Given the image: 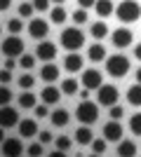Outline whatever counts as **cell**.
Wrapping results in <instances>:
<instances>
[{"instance_id": "1", "label": "cell", "mask_w": 141, "mask_h": 157, "mask_svg": "<svg viewBox=\"0 0 141 157\" xmlns=\"http://www.w3.org/2000/svg\"><path fill=\"white\" fill-rule=\"evenodd\" d=\"M115 14L122 24H134L141 19V5L136 0H122L120 5L115 7Z\"/></svg>"}, {"instance_id": "2", "label": "cell", "mask_w": 141, "mask_h": 157, "mask_svg": "<svg viewBox=\"0 0 141 157\" xmlns=\"http://www.w3.org/2000/svg\"><path fill=\"white\" fill-rule=\"evenodd\" d=\"M106 73L111 78H125L129 73V59L125 54H113V56H108L106 59Z\"/></svg>"}, {"instance_id": "3", "label": "cell", "mask_w": 141, "mask_h": 157, "mask_svg": "<svg viewBox=\"0 0 141 157\" xmlns=\"http://www.w3.org/2000/svg\"><path fill=\"white\" fill-rule=\"evenodd\" d=\"M85 45V35H82L80 26H71L61 33V47L68 49V52H78L80 47Z\"/></svg>"}, {"instance_id": "4", "label": "cell", "mask_w": 141, "mask_h": 157, "mask_svg": "<svg viewBox=\"0 0 141 157\" xmlns=\"http://www.w3.org/2000/svg\"><path fill=\"white\" fill-rule=\"evenodd\" d=\"M75 117L80 120L82 124H94V122L99 120V103H94L89 98L80 101L78 108H75Z\"/></svg>"}, {"instance_id": "5", "label": "cell", "mask_w": 141, "mask_h": 157, "mask_svg": "<svg viewBox=\"0 0 141 157\" xmlns=\"http://www.w3.org/2000/svg\"><path fill=\"white\" fill-rule=\"evenodd\" d=\"M0 49H2V54H5V56H14V59H17V56H21V54L26 52L24 40H21L19 35H12V33H10V35H7L2 42H0Z\"/></svg>"}, {"instance_id": "6", "label": "cell", "mask_w": 141, "mask_h": 157, "mask_svg": "<svg viewBox=\"0 0 141 157\" xmlns=\"http://www.w3.org/2000/svg\"><path fill=\"white\" fill-rule=\"evenodd\" d=\"M118 87H113V85H101L99 87V92H96V103L99 105H111L113 103H118Z\"/></svg>"}, {"instance_id": "7", "label": "cell", "mask_w": 141, "mask_h": 157, "mask_svg": "<svg viewBox=\"0 0 141 157\" xmlns=\"http://www.w3.org/2000/svg\"><path fill=\"white\" fill-rule=\"evenodd\" d=\"M0 127H5V129L19 127V110H14L10 103L0 105Z\"/></svg>"}, {"instance_id": "8", "label": "cell", "mask_w": 141, "mask_h": 157, "mask_svg": "<svg viewBox=\"0 0 141 157\" xmlns=\"http://www.w3.org/2000/svg\"><path fill=\"white\" fill-rule=\"evenodd\" d=\"M111 40H113L115 49H125V47L132 45L134 35H132V31H129V28H115V31L111 33Z\"/></svg>"}, {"instance_id": "9", "label": "cell", "mask_w": 141, "mask_h": 157, "mask_svg": "<svg viewBox=\"0 0 141 157\" xmlns=\"http://www.w3.org/2000/svg\"><path fill=\"white\" fill-rule=\"evenodd\" d=\"M104 138L111 141V143H120L122 141V124L120 120H111L104 124Z\"/></svg>"}, {"instance_id": "10", "label": "cell", "mask_w": 141, "mask_h": 157, "mask_svg": "<svg viewBox=\"0 0 141 157\" xmlns=\"http://www.w3.org/2000/svg\"><path fill=\"white\" fill-rule=\"evenodd\" d=\"M35 56L40 61H54L57 59V45L49 40H40V45L35 47Z\"/></svg>"}, {"instance_id": "11", "label": "cell", "mask_w": 141, "mask_h": 157, "mask_svg": "<svg viewBox=\"0 0 141 157\" xmlns=\"http://www.w3.org/2000/svg\"><path fill=\"white\" fill-rule=\"evenodd\" d=\"M82 87L85 89H99L104 82H101V73L96 68H87V71H82V78H80Z\"/></svg>"}, {"instance_id": "12", "label": "cell", "mask_w": 141, "mask_h": 157, "mask_svg": "<svg viewBox=\"0 0 141 157\" xmlns=\"http://www.w3.org/2000/svg\"><path fill=\"white\" fill-rule=\"evenodd\" d=\"M28 35L33 40H45V35H49V24L42 19H31L28 24Z\"/></svg>"}, {"instance_id": "13", "label": "cell", "mask_w": 141, "mask_h": 157, "mask_svg": "<svg viewBox=\"0 0 141 157\" xmlns=\"http://www.w3.org/2000/svg\"><path fill=\"white\" fill-rule=\"evenodd\" d=\"M24 152V145H21L19 138H5L2 141V155L5 157H19Z\"/></svg>"}, {"instance_id": "14", "label": "cell", "mask_w": 141, "mask_h": 157, "mask_svg": "<svg viewBox=\"0 0 141 157\" xmlns=\"http://www.w3.org/2000/svg\"><path fill=\"white\" fill-rule=\"evenodd\" d=\"M61 94H64V92H61L59 87H54L52 82H49V85H47L45 89H42V94H40V96H42V103H47V105H54V103H59Z\"/></svg>"}, {"instance_id": "15", "label": "cell", "mask_w": 141, "mask_h": 157, "mask_svg": "<svg viewBox=\"0 0 141 157\" xmlns=\"http://www.w3.org/2000/svg\"><path fill=\"white\" fill-rule=\"evenodd\" d=\"M82 56L80 54H66V59H64V68H66L68 73H80L82 71Z\"/></svg>"}, {"instance_id": "16", "label": "cell", "mask_w": 141, "mask_h": 157, "mask_svg": "<svg viewBox=\"0 0 141 157\" xmlns=\"http://www.w3.org/2000/svg\"><path fill=\"white\" fill-rule=\"evenodd\" d=\"M19 134L24 138H33L38 134V124L35 120H19Z\"/></svg>"}, {"instance_id": "17", "label": "cell", "mask_w": 141, "mask_h": 157, "mask_svg": "<svg viewBox=\"0 0 141 157\" xmlns=\"http://www.w3.org/2000/svg\"><path fill=\"white\" fill-rule=\"evenodd\" d=\"M75 141H78L80 145H92L94 134H92V129H89V124L80 127V129H75Z\"/></svg>"}, {"instance_id": "18", "label": "cell", "mask_w": 141, "mask_h": 157, "mask_svg": "<svg viewBox=\"0 0 141 157\" xmlns=\"http://www.w3.org/2000/svg\"><path fill=\"white\" fill-rule=\"evenodd\" d=\"M40 78L45 80V82H57V80H59V68L47 61V63L42 66V71H40Z\"/></svg>"}, {"instance_id": "19", "label": "cell", "mask_w": 141, "mask_h": 157, "mask_svg": "<svg viewBox=\"0 0 141 157\" xmlns=\"http://www.w3.org/2000/svg\"><path fill=\"white\" fill-rule=\"evenodd\" d=\"M87 56H89V61H94V63H96V61H104L106 59V47L101 45V42H94V45L87 49Z\"/></svg>"}, {"instance_id": "20", "label": "cell", "mask_w": 141, "mask_h": 157, "mask_svg": "<svg viewBox=\"0 0 141 157\" xmlns=\"http://www.w3.org/2000/svg\"><path fill=\"white\" fill-rule=\"evenodd\" d=\"M89 35H92L94 40H104L108 35V24H106V21H96V24H92Z\"/></svg>"}, {"instance_id": "21", "label": "cell", "mask_w": 141, "mask_h": 157, "mask_svg": "<svg viewBox=\"0 0 141 157\" xmlns=\"http://www.w3.org/2000/svg\"><path fill=\"white\" fill-rule=\"evenodd\" d=\"M94 10H96V14H99V17H111V14L115 12V5L111 2V0H96Z\"/></svg>"}, {"instance_id": "22", "label": "cell", "mask_w": 141, "mask_h": 157, "mask_svg": "<svg viewBox=\"0 0 141 157\" xmlns=\"http://www.w3.org/2000/svg\"><path fill=\"white\" fill-rule=\"evenodd\" d=\"M68 120H71V115H68L66 108H59V110L52 113V124H54V127H66Z\"/></svg>"}, {"instance_id": "23", "label": "cell", "mask_w": 141, "mask_h": 157, "mask_svg": "<svg viewBox=\"0 0 141 157\" xmlns=\"http://www.w3.org/2000/svg\"><path fill=\"white\" fill-rule=\"evenodd\" d=\"M127 101L132 105H141V82H134L127 89Z\"/></svg>"}, {"instance_id": "24", "label": "cell", "mask_w": 141, "mask_h": 157, "mask_svg": "<svg viewBox=\"0 0 141 157\" xmlns=\"http://www.w3.org/2000/svg\"><path fill=\"white\" fill-rule=\"evenodd\" d=\"M118 155H120V157H134L136 155V145L132 143V141H120V145H118Z\"/></svg>"}, {"instance_id": "25", "label": "cell", "mask_w": 141, "mask_h": 157, "mask_svg": "<svg viewBox=\"0 0 141 157\" xmlns=\"http://www.w3.org/2000/svg\"><path fill=\"white\" fill-rule=\"evenodd\" d=\"M78 89H80V85H78V80L73 78H68L61 82V92L66 94V96H73V94H78Z\"/></svg>"}, {"instance_id": "26", "label": "cell", "mask_w": 141, "mask_h": 157, "mask_svg": "<svg viewBox=\"0 0 141 157\" xmlns=\"http://www.w3.org/2000/svg\"><path fill=\"white\" fill-rule=\"evenodd\" d=\"M19 105H21V108H26V110H28V108H35V105H38V101H35V94L26 89V92L19 96Z\"/></svg>"}, {"instance_id": "27", "label": "cell", "mask_w": 141, "mask_h": 157, "mask_svg": "<svg viewBox=\"0 0 141 157\" xmlns=\"http://www.w3.org/2000/svg\"><path fill=\"white\" fill-rule=\"evenodd\" d=\"M49 19H52V24H64V21L68 19V14H66V10L61 5H57L52 12H49Z\"/></svg>"}, {"instance_id": "28", "label": "cell", "mask_w": 141, "mask_h": 157, "mask_svg": "<svg viewBox=\"0 0 141 157\" xmlns=\"http://www.w3.org/2000/svg\"><path fill=\"white\" fill-rule=\"evenodd\" d=\"M71 19L75 21V26H82V24H87V10H85V7H78V10H75L73 14H71Z\"/></svg>"}, {"instance_id": "29", "label": "cell", "mask_w": 141, "mask_h": 157, "mask_svg": "<svg viewBox=\"0 0 141 157\" xmlns=\"http://www.w3.org/2000/svg\"><path fill=\"white\" fill-rule=\"evenodd\" d=\"M19 66L24 68V71H31V68L35 66V56H33V54H26V52H24V54L19 56Z\"/></svg>"}, {"instance_id": "30", "label": "cell", "mask_w": 141, "mask_h": 157, "mask_svg": "<svg viewBox=\"0 0 141 157\" xmlns=\"http://www.w3.org/2000/svg\"><path fill=\"white\" fill-rule=\"evenodd\" d=\"M129 131L136 134V136H141V113H136V115L129 117Z\"/></svg>"}, {"instance_id": "31", "label": "cell", "mask_w": 141, "mask_h": 157, "mask_svg": "<svg viewBox=\"0 0 141 157\" xmlns=\"http://www.w3.org/2000/svg\"><path fill=\"white\" fill-rule=\"evenodd\" d=\"M7 31L12 33V35H19V33L24 31V21L21 19H10L7 21Z\"/></svg>"}, {"instance_id": "32", "label": "cell", "mask_w": 141, "mask_h": 157, "mask_svg": "<svg viewBox=\"0 0 141 157\" xmlns=\"http://www.w3.org/2000/svg\"><path fill=\"white\" fill-rule=\"evenodd\" d=\"M17 12H19V17H24V19H26V17H31V14L35 12V7H33V2L21 0V5H19V10H17Z\"/></svg>"}, {"instance_id": "33", "label": "cell", "mask_w": 141, "mask_h": 157, "mask_svg": "<svg viewBox=\"0 0 141 157\" xmlns=\"http://www.w3.org/2000/svg\"><path fill=\"white\" fill-rule=\"evenodd\" d=\"M92 152L94 155H104V152H106V138H94L92 141Z\"/></svg>"}, {"instance_id": "34", "label": "cell", "mask_w": 141, "mask_h": 157, "mask_svg": "<svg viewBox=\"0 0 141 157\" xmlns=\"http://www.w3.org/2000/svg\"><path fill=\"white\" fill-rule=\"evenodd\" d=\"M33 85H35V78L31 75V73H24V75L19 78V87L21 89H31Z\"/></svg>"}, {"instance_id": "35", "label": "cell", "mask_w": 141, "mask_h": 157, "mask_svg": "<svg viewBox=\"0 0 141 157\" xmlns=\"http://www.w3.org/2000/svg\"><path fill=\"white\" fill-rule=\"evenodd\" d=\"M12 101V92L7 89V85H0V105H7Z\"/></svg>"}, {"instance_id": "36", "label": "cell", "mask_w": 141, "mask_h": 157, "mask_svg": "<svg viewBox=\"0 0 141 157\" xmlns=\"http://www.w3.org/2000/svg\"><path fill=\"white\" fill-rule=\"evenodd\" d=\"M54 145H57L59 150H68V148H71V138L68 136H59V138H54Z\"/></svg>"}, {"instance_id": "37", "label": "cell", "mask_w": 141, "mask_h": 157, "mask_svg": "<svg viewBox=\"0 0 141 157\" xmlns=\"http://www.w3.org/2000/svg\"><path fill=\"white\" fill-rule=\"evenodd\" d=\"M26 152H28L31 157H40V155H42V143H33V145H28Z\"/></svg>"}, {"instance_id": "38", "label": "cell", "mask_w": 141, "mask_h": 157, "mask_svg": "<svg viewBox=\"0 0 141 157\" xmlns=\"http://www.w3.org/2000/svg\"><path fill=\"white\" fill-rule=\"evenodd\" d=\"M122 115H125V110H122V105H111V120H122Z\"/></svg>"}, {"instance_id": "39", "label": "cell", "mask_w": 141, "mask_h": 157, "mask_svg": "<svg viewBox=\"0 0 141 157\" xmlns=\"http://www.w3.org/2000/svg\"><path fill=\"white\" fill-rule=\"evenodd\" d=\"M49 2H52V0H33V7L38 12H47V10H49Z\"/></svg>"}, {"instance_id": "40", "label": "cell", "mask_w": 141, "mask_h": 157, "mask_svg": "<svg viewBox=\"0 0 141 157\" xmlns=\"http://www.w3.org/2000/svg\"><path fill=\"white\" fill-rule=\"evenodd\" d=\"M7 82H12V71L2 68V71H0V85H7Z\"/></svg>"}, {"instance_id": "41", "label": "cell", "mask_w": 141, "mask_h": 157, "mask_svg": "<svg viewBox=\"0 0 141 157\" xmlns=\"http://www.w3.org/2000/svg\"><path fill=\"white\" fill-rule=\"evenodd\" d=\"M45 105H47V103H42V105H35V108H33L35 117H47V115H49V110H47Z\"/></svg>"}, {"instance_id": "42", "label": "cell", "mask_w": 141, "mask_h": 157, "mask_svg": "<svg viewBox=\"0 0 141 157\" xmlns=\"http://www.w3.org/2000/svg\"><path fill=\"white\" fill-rule=\"evenodd\" d=\"M40 143H42V145H45V143H52V134H49L47 129L40 131Z\"/></svg>"}, {"instance_id": "43", "label": "cell", "mask_w": 141, "mask_h": 157, "mask_svg": "<svg viewBox=\"0 0 141 157\" xmlns=\"http://www.w3.org/2000/svg\"><path fill=\"white\" fill-rule=\"evenodd\" d=\"M94 5H96V0H78V7H85V10H89Z\"/></svg>"}, {"instance_id": "44", "label": "cell", "mask_w": 141, "mask_h": 157, "mask_svg": "<svg viewBox=\"0 0 141 157\" xmlns=\"http://www.w3.org/2000/svg\"><path fill=\"white\" fill-rule=\"evenodd\" d=\"M10 5H12V0H0V12L10 10Z\"/></svg>"}, {"instance_id": "45", "label": "cell", "mask_w": 141, "mask_h": 157, "mask_svg": "<svg viewBox=\"0 0 141 157\" xmlns=\"http://www.w3.org/2000/svg\"><path fill=\"white\" fill-rule=\"evenodd\" d=\"M134 56L141 61V45H136V47H134Z\"/></svg>"}, {"instance_id": "46", "label": "cell", "mask_w": 141, "mask_h": 157, "mask_svg": "<svg viewBox=\"0 0 141 157\" xmlns=\"http://www.w3.org/2000/svg\"><path fill=\"white\" fill-rule=\"evenodd\" d=\"M89 92H92V89H85V92H80V98H82V101H85V98H89Z\"/></svg>"}, {"instance_id": "47", "label": "cell", "mask_w": 141, "mask_h": 157, "mask_svg": "<svg viewBox=\"0 0 141 157\" xmlns=\"http://www.w3.org/2000/svg\"><path fill=\"white\" fill-rule=\"evenodd\" d=\"M2 141H5V127H0V145H2Z\"/></svg>"}, {"instance_id": "48", "label": "cell", "mask_w": 141, "mask_h": 157, "mask_svg": "<svg viewBox=\"0 0 141 157\" xmlns=\"http://www.w3.org/2000/svg\"><path fill=\"white\" fill-rule=\"evenodd\" d=\"M136 82H141V68L136 71Z\"/></svg>"}, {"instance_id": "49", "label": "cell", "mask_w": 141, "mask_h": 157, "mask_svg": "<svg viewBox=\"0 0 141 157\" xmlns=\"http://www.w3.org/2000/svg\"><path fill=\"white\" fill-rule=\"evenodd\" d=\"M52 2H57V5H64V2H66V0H52Z\"/></svg>"}, {"instance_id": "50", "label": "cell", "mask_w": 141, "mask_h": 157, "mask_svg": "<svg viewBox=\"0 0 141 157\" xmlns=\"http://www.w3.org/2000/svg\"><path fill=\"white\" fill-rule=\"evenodd\" d=\"M0 33H2V26H0Z\"/></svg>"}]
</instances>
